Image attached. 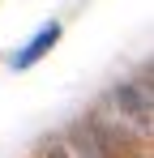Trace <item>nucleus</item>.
<instances>
[{
	"instance_id": "nucleus-1",
	"label": "nucleus",
	"mask_w": 154,
	"mask_h": 158,
	"mask_svg": "<svg viewBox=\"0 0 154 158\" xmlns=\"http://www.w3.org/2000/svg\"><path fill=\"white\" fill-rule=\"evenodd\" d=\"M56 39H60V26H56V22H47V26L39 30V34L26 43L22 52H17V60H13V64H17V69H30V64H34L43 52H51V47H56Z\"/></svg>"
},
{
	"instance_id": "nucleus-2",
	"label": "nucleus",
	"mask_w": 154,
	"mask_h": 158,
	"mask_svg": "<svg viewBox=\"0 0 154 158\" xmlns=\"http://www.w3.org/2000/svg\"><path fill=\"white\" fill-rule=\"evenodd\" d=\"M47 158H103L90 141H81V137H69V141H56L47 150Z\"/></svg>"
}]
</instances>
